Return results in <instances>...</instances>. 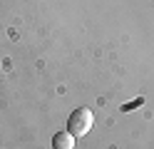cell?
Instances as JSON below:
<instances>
[{
    "label": "cell",
    "instance_id": "cell-1",
    "mask_svg": "<svg viewBox=\"0 0 154 149\" xmlns=\"http://www.w3.org/2000/svg\"><path fill=\"white\" fill-rule=\"evenodd\" d=\"M92 124H94L92 109L80 107V109H75V112L70 114V119H67V132H70L72 137H85L92 129Z\"/></svg>",
    "mask_w": 154,
    "mask_h": 149
},
{
    "label": "cell",
    "instance_id": "cell-2",
    "mask_svg": "<svg viewBox=\"0 0 154 149\" xmlns=\"http://www.w3.org/2000/svg\"><path fill=\"white\" fill-rule=\"evenodd\" d=\"M52 149H75V137L70 132H57L52 137Z\"/></svg>",
    "mask_w": 154,
    "mask_h": 149
}]
</instances>
